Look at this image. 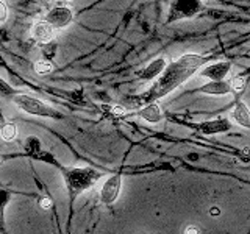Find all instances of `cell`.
I'll return each mask as SVG.
<instances>
[{
    "mask_svg": "<svg viewBox=\"0 0 250 234\" xmlns=\"http://www.w3.org/2000/svg\"><path fill=\"white\" fill-rule=\"evenodd\" d=\"M207 61L208 58L195 53H186L178 59H174L164 69V72L160 75L158 81L141 96L144 103L146 105L155 103L156 100L166 97L167 94L175 91L178 86H182L185 81L189 80L203 64H207Z\"/></svg>",
    "mask_w": 250,
    "mask_h": 234,
    "instance_id": "6da1fadb",
    "label": "cell"
},
{
    "mask_svg": "<svg viewBox=\"0 0 250 234\" xmlns=\"http://www.w3.org/2000/svg\"><path fill=\"white\" fill-rule=\"evenodd\" d=\"M62 176H64V183H66L70 198L74 200L84 191L91 189V187L102 178V174L88 167H82V169L74 167V169H64Z\"/></svg>",
    "mask_w": 250,
    "mask_h": 234,
    "instance_id": "7a4b0ae2",
    "label": "cell"
},
{
    "mask_svg": "<svg viewBox=\"0 0 250 234\" xmlns=\"http://www.w3.org/2000/svg\"><path fill=\"white\" fill-rule=\"evenodd\" d=\"M14 103L19 109H22L23 113L31 114V116H39V117H50V119H58L60 114L55 111L53 108L49 105H45L44 101L33 98L25 94H18L14 96Z\"/></svg>",
    "mask_w": 250,
    "mask_h": 234,
    "instance_id": "3957f363",
    "label": "cell"
},
{
    "mask_svg": "<svg viewBox=\"0 0 250 234\" xmlns=\"http://www.w3.org/2000/svg\"><path fill=\"white\" fill-rule=\"evenodd\" d=\"M122 189V175L121 174H114L111 176H108L105 179L104 186L100 189V200L104 205L111 206L116 200L119 198V194Z\"/></svg>",
    "mask_w": 250,
    "mask_h": 234,
    "instance_id": "277c9868",
    "label": "cell"
},
{
    "mask_svg": "<svg viewBox=\"0 0 250 234\" xmlns=\"http://www.w3.org/2000/svg\"><path fill=\"white\" fill-rule=\"evenodd\" d=\"M45 20L49 22L55 30H61L70 25V22L74 20V13L67 6H55L47 13Z\"/></svg>",
    "mask_w": 250,
    "mask_h": 234,
    "instance_id": "5b68a950",
    "label": "cell"
},
{
    "mask_svg": "<svg viewBox=\"0 0 250 234\" xmlns=\"http://www.w3.org/2000/svg\"><path fill=\"white\" fill-rule=\"evenodd\" d=\"M199 8H200L199 0H174V3H172V8H170L169 20L192 16L199 11Z\"/></svg>",
    "mask_w": 250,
    "mask_h": 234,
    "instance_id": "8992f818",
    "label": "cell"
},
{
    "mask_svg": "<svg viewBox=\"0 0 250 234\" xmlns=\"http://www.w3.org/2000/svg\"><path fill=\"white\" fill-rule=\"evenodd\" d=\"M231 70V62L230 61H219L213 62L207 67L200 70V77L208 78L209 81H222L224 78L230 74Z\"/></svg>",
    "mask_w": 250,
    "mask_h": 234,
    "instance_id": "52a82bcc",
    "label": "cell"
},
{
    "mask_svg": "<svg viewBox=\"0 0 250 234\" xmlns=\"http://www.w3.org/2000/svg\"><path fill=\"white\" fill-rule=\"evenodd\" d=\"M231 128V123L229 119H224V117H219V119H213V120H207L203 123H199L195 130H197L200 135H221V133H225Z\"/></svg>",
    "mask_w": 250,
    "mask_h": 234,
    "instance_id": "ba28073f",
    "label": "cell"
},
{
    "mask_svg": "<svg viewBox=\"0 0 250 234\" xmlns=\"http://www.w3.org/2000/svg\"><path fill=\"white\" fill-rule=\"evenodd\" d=\"M167 67V62L164 58H158V59H153L150 64H147L143 70H139L138 72V78L144 81H148V80H153V78L160 77L164 69Z\"/></svg>",
    "mask_w": 250,
    "mask_h": 234,
    "instance_id": "9c48e42d",
    "label": "cell"
},
{
    "mask_svg": "<svg viewBox=\"0 0 250 234\" xmlns=\"http://www.w3.org/2000/svg\"><path fill=\"white\" fill-rule=\"evenodd\" d=\"M31 36H33V39H36V41L47 44L53 39L55 28L47 20H39L35 23L33 28H31Z\"/></svg>",
    "mask_w": 250,
    "mask_h": 234,
    "instance_id": "30bf717a",
    "label": "cell"
},
{
    "mask_svg": "<svg viewBox=\"0 0 250 234\" xmlns=\"http://www.w3.org/2000/svg\"><path fill=\"white\" fill-rule=\"evenodd\" d=\"M138 116L141 117V119H144L147 122L150 123H160L163 119H164V114L161 111V106L156 103H148L146 105L141 111H138Z\"/></svg>",
    "mask_w": 250,
    "mask_h": 234,
    "instance_id": "8fae6325",
    "label": "cell"
},
{
    "mask_svg": "<svg viewBox=\"0 0 250 234\" xmlns=\"http://www.w3.org/2000/svg\"><path fill=\"white\" fill-rule=\"evenodd\" d=\"M199 92L209 94V96H225V94H231V84L227 81H209L199 88Z\"/></svg>",
    "mask_w": 250,
    "mask_h": 234,
    "instance_id": "7c38bea8",
    "label": "cell"
},
{
    "mask_svg": "<svg viewBox=\"0 0 250 234\" xmlns=\"http://www.w3.org/2000/svg\"><path fill=\"white\" fill-rule=\"evenodd\" d=\"M231 117L238 125H241V127L250 128V109L244 101H241V100L236 101V105H234L231 111Z\"/></svg>",
    "mask_w": 250,
    "mask_h": 234,
    "instance_id": "4fadbf2b",
    "label": "cell"
},
{
    "mask_svg": "<svg viewBox=\"0 0 250 234\" xmlns=\"http://www.w3.org/2000/svg\"><path fill=\"white\" fill-rule=\"evenodd\" d=\"M122 105L125 109H143L146 106L144 100L141 96H128L122 100Z\"/></svg>",
    "mask_w": 250,
    "mask_h": 234,
    "instance_id": "5bb4252c",
    "label": "cell"
},
{
    "mask_svg": "<svg viewBox=\"0 0 250 234\" xmlns=\"http://www.w3.org/2000/svg\"><path fill=\"white\" fill-rule=\"evenodd\" d=\"M0 136H2L3 140H6V142H11V140L16 139V136H18V128H16L14 123H5L2 130H0Z\"/></svg>",
    "mask_w": 250,
    "mask_h": 234,
    "instance_id": "9a60e30c",
    "label": "cell"
},
{
    "mask_svg": "<svg viewBox=\"0 0 250 234\" xmlns=\"http://www.w3.org/2000/svg\"><path fill=\"white\" fill-rule=\"evenodd\" d=\"M35 70L39 75H45V74H49L53 70V64L49 59H39L35 64Z\"/></svg>",
    "mask_w": 250,
    "mask_h": 234,
    "instance_id": "2e32d148",
    "label": "cell"
},
{
    "mask_svg": "<svg viewBox=\"0 0 250 234\" xmlns=\"http://www.w3.org/2000/svg\"><path fill=\"white\" fill-rule=\"evenodd\" d=\"M10 201V194L6 191L0 189V228L3 226V215H5V206Z\"/></svg>",
    "mask_w": 250,
    "mask_h": 234,
    "instance_id": "e0dca14e",
    "label": "cell"
},
{
    "mask_svg": "<svg viewBox=\"0 0 250 234\" xmlns=\"http://www.w3.org/2000/svg\"><path fill=\"white\" fill-rule=\"evenodd\" d=\"M230 84H231V89L234 94H241L246 89V78L244 77H234L230 81Z\"/></svg>",
    "mask_w": 250,
    "mask_h": 234,
    "instance_id": "ac0fdd59",
    "label": "cell"
},
{
    "mask_svg": "<svg viewBox=\"0 0 250 234\" xmlns=\"http://www.w3.org/2000/svg\"><path fill=\"white\" fill-rule=\"evenodd\" d=\"M16 91L8 84L3 78H0V96H14Z\"/></svg>",
    "mask_w": 250,
    "mask_h": 234,
    "instance_id": "d6986e66",
    "label": "cell"
},
{
    "mask_svg": "<svg viewBox=\"0 0 250 234\" xmlns=\"http://www.w3.org/2000/svg\"><path fill=\"white\" fill-rule=\"evenodd\" d=\"M109 111H111L113 116H117V117H124L125 114H127V109H125L124 106L121 105H116V106H111V108H108Z\"/></svg>",
    "mask_w": 250,
    "mask_h": 234,
    "instance_id": "ffe728a7",
    "label": "cell"
},
{
    "mask_svg": "<svg viewBox=\"0 0 250 234\" xmlns=\"http://www.w3.org/2000/svg\"><path fill=\"white\" fill-rule=\"evenodd\" d=\"M8 19V6L3 0H0V23H3Z\"/></svg>",
    "mask_w": 250,
    "mask_h": 234,
    "instance_id": "44dd1931",
    "label": "cell"
},
{
    "mask_svg": "<svg viewBox=\"0 0 250 234\" xmlns=\"http://www.w3.org/2000/svg\"><path fill=\"white\" fill-rule=\"evenodd\" d=\"M183 234H202V230L197 225H188L183 231Z\"/></svg>",
    "mask_w": 250,
    "mask_h": 234,
    "instance_id": "7402d4cb",
    "label": "cell"
},
{
    "mask_svg": "<svg viewBox=\"0 0 250 234\" xmlns=\"http://www.w3.org/2000/svg\"><path fill=\"white\" fill-rule=\"evenodd\" d=\"M39 205H41L42 209H50L52 208V200L45 197V198H42L41 201H39Z\"/></svg>",
    "mask_w": 250,
    "mask_h": 234,
    "instance_id": "603a6c76",
    "label": "cell"
},
{
    "mask_svg": "<svg viewBox=\"0 0 250 234\" xmlns=\"http://www.w3.org/2000/svg\"><path fill=\"white\" fill-rule=\"evenodd\" d=\"M209 215H211V217H217V215H221V208H219V206L209 208Z\"/></svg>",
    "mask_w": 250,
    "mask_h": 234,
    "instance_id": "cb8c5ba5",
    "label": "cell"
},
{
    "mask_svg": "<svg viewBox=\"0 0 250 234\" xmlns=\"http://www.w3.org/2000/svg\"><path fill=\"white\" fill-rule=\"evenodd\" d=\"M2 162H3V161H2V158H0V166H2Z\"/></svg>",
    "mask_w": 250,
    "mask_h": 234,
    "instance_id": "d4e9b609",
    "label": "cell"
},
{
    "mask_svg": "<svg viewBox=\"0 0 250 234\" xmlns=\"http://www.w3.org/2000/svg\"><path fill=\"white\" fill-rule=\"evenodd\" d=\"M64 2H72V0H64Z\"/></svg>",
    "mask_w": 250,
    "mask_h": 234,
    "instance_id": "484cf974",
    "label": "cell"
}]
</instances>
